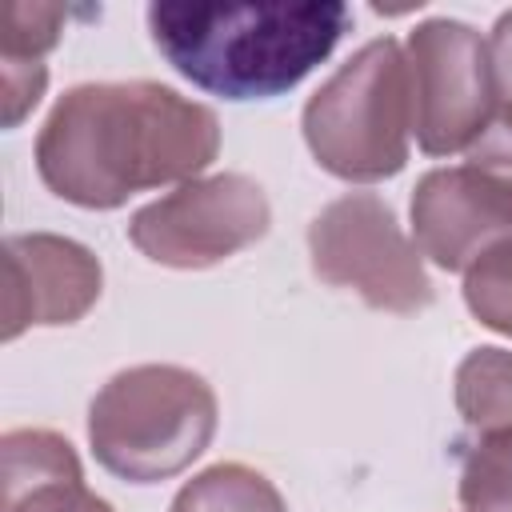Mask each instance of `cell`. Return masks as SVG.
<instances>
[{
	"label": "cell",
	"mask_w": 512,
	"mask_h": 512,
	"mask_svg": "<svg viewBox=\"0 0 512 512\" xmlns=\"http://www.w3.org/2000/svg\"><path fill=\"white\" fill-rule=\"evenodd\" d=\"M212 108L148 80L64 92L36 140L40 180L68 204L116 208L140 188L196 176L216 160Z\"/></svg>",
	"instance_id": "obj_1"
},
{
	"label": "cell",
	"mask_w": 512,
	"mask_h": 512,
	"mask_svg": "<svg viewBox=\"0 0 512 512\" xmlns=\"http://www.w3.org/2000/svg\"><path fill=\"white\" fill-rule=\"evenodd\" d=\"M340 0L300 4H148L160 56L224 100H268L296 88L348 32Z\"/></svg>",
	"instance_id": "obj_2"
},
{
	"label": "cell",
	"mask_w": 512,
	"mask_h": 512,
	"mask_svg": "<svg viewBox=\"0 0 512 512\" xmlns=\"http://www.w3.org/2000/svg\"><path fill=\"white\" fill-rule=\"evenodd\" d=\"M216 432L212 388L176 364L116 372L92 400L88 440L96 460L132 484H152L188 468Z\"/></svg>",
	"instance_id": "obj_3"
},
{
	"label": "cell",
	"mask_w": 512,
	"mask_h": 512,
	"mask_svg": "<svg viewBox=\"0 0 512 512\" xmlns=\"http://www.w3.org/2000/svg\"><path fill=\"white\" fill-rule=\"evenodd\" d=\"M412 88L408 56L392 36L348 56L304 108V140L340 180H384L408 160Z\"/></svg>",
	"instance_id": "obj_4"
},
{
	"label": "cell",
	"mask_w": 512,
	"mask_h": 512,
	"mask_svg": "<svg viewBox=\"0 0 512 512\" xmlns=\"http://www.w3.org/2000/svg\"><path fill=\"white\" fill-rule=\"evenodd\" d=\"M412 132L428 156L472 148L500 108L488 40L464 20H424L408 36Z\"/></svg>",
	"instance_id": "obj_5"
},
{
	"label": "cell",
	"mask_w": 512,
	"mask_h": 512,
	"mask_svg": "<svg viewBox=\"0 0 512 512\" xmlns=\"http://www.w3.org/2000/svg\"><path fill=\"white\" fill-rule=\"evenodd\" d=\"M312 268L332 288L360 292L384 312H420L432 300V284L404 240L392 208L372 192H348L332 200L308 228Z\"/></svg>",
	"instance_id": "obj_6"
},
{
	"label": "cell",
	"mask_w": 512,
	"mask_h": 512,
	"mask_svg": "<svg viewBox=\"0 0 512 512\" xmlns=\"http://www.w3.org/2000/svg\"><path fill=\"white\" fill-rule=\"evenodd\" d=\"M268 232V200L248 176L224 172L192 180L172 196L140 208L128 240L156 264L208 268Z\"/></svg>",
	"instance_id": "obj_7"
},
{
	"label": "cell",
	"mask_w": 512,
	"mask_h": 512,
	"mask_svg": "<svg viewBox=\"0 0 512 512\" xmlns=\"http://www.w3.org/2000/svg\"><path fill=\"white\" fill-rule=\"evenodd\" d=\"M412 232L432 264L472 268L512 236V192L476 168H436L412 192Z\"/></svg>",
	"instance_id": "obj_8"
},
{
	"label": "cell",
	"mask_w": 512,
	"mask_h": 512,
	"mask_svg": "<svg viewBox=\"0 0 512 512\" xmlns=\"http://www.w3.org/2000/svg\"><path fill=\"white\" fill-rule=\"evenodd\" d=\"M100 296V260L64 236L28 232L4 240V340L28 324H72Z\"/></svg>",
	"instance_id": "obj_9"
},
{
	"label": "cell",
	"mask_w": 512,
	"mask_h": 512,
	"mask_svg": "<svg viewBox=\"0 0 512 512\" xmlns=\"http://www.w3.org/2000/svg\"><path fill=\"white\" fill-rule=\"evenodd\" d=\"M456 408L480 436L512 428V352L476 348L456 368Z\"/></svg>",
	"instance_id": "obj_10"
},
{
	"label": "cell",
	"mask_w": 512,
	"mask_h": 512,
	"mask_svg": "<svg viewBox=\"0 0 512 512\" xmlns=\"http://www.w3.org/2000/svg\"><path fill=\"white\" fill-rule=\"evenodd\" d=\"M172 512H288V508L260 472L244 464H216L192 476L176 492Z\"/></svg>",
	"instance_id": "obj_11"
},
{
	"label": "cell",
	"mask_w": 512,
	"mask_h": 512,
	"mask_svg": "<svg viewBox=\"0 0 512 512\" xmlns=\"http://www.w3.org/2000/svg\"><path fill=\"white\" fill-rule=\"evenodd\" d=\"M464 512H512V428L488 432L460 468Z\"/></svg>",
	"instance_id": "obj_12"
},
{
	"label": "cell",
	"mask_w": 512,
	"mask_h": 512,
	"mask_svg": "<svg viewBox=\"0 0 512 512\" xmlns=\"http://www.w3.org/2000/svg\"><path fill=\"white\" fill-rule=\"evenodd\" d=\"M464 300L480 324L512 336V236L492 244L464 280Z\"/></svg>",
	"instance_id": "obj_13"
},
{
	"label": "cell",
	"mask_w": 512,
	"mask_h": 512,
	"mask_svg": "<svg viewBox=\"0 0 512 512\" xmlns=\"http://www.w3.org/2000/svg\"><path fill=\"white\" fill-rule=\"evenodd\" d=\"M68 8L60 4H24L8 0L0 8V60H40L56 48Z\"/></svg>",
	"instance_id": "obj_14"
},
{
	"label": "cell",
	"mask_w": 512,
	"mask_h": 512,
	"mask_svg": "<svg viewBox=\"0 0 512 512\" xmlns=\"http://www.w3.org/2000/svg\"><path fill=\"white\" fill-rule=\"evenodd\" d=\"M468 168L484 172L488 180H496L500 188L512 192V108L508 104H500L496 116L488 120V128L472 140Z\"/></svg>",
	"instance_id": "obj_15"
},
{
	"label": "cell",
	"mask_w": 512,
	"mask_h": 512,
	"mask_svg": "<svg viewBox=\"0 0 512 512\" xmlns=\"http://www.w3.org/2000/svg\"><path fill=\"white\" fill-rule=\"evenodd\" d=\"M4 64V128H16L44 96L48 68L40 60H0Z\"/></svg>",
	"instance_id": "obj_16"
},
{
	"label": "cell",
	"mask_w": 512,
	"mask_h": 512,
	"mask_svg": "<svg viewBox=\"0 0 512 512\" xmlns=\"http://www.w3.org/2000/svg\"><path fill=\"white\" fill-rule=\"evenodd\" d=\"M488 56H492L496 96H500V104H508V108H512V8H508V12H500V20L492 24Z\"/></svg>",
	"instance_id": "obj_17"
},
{
	"label": "cell",
	"mask_w": 512,
	"mask_h": 512,
	"mask_svg": "<svg viewBox=\"0 0 512 512\" xmlns=\"http://www.w3.org/2000/svg\"><path fill=\"white\" fill-rule=\"evenodd\" d=\"M76 512H112V504H108V500H100V496H92V492H88V500H84V504H80V508H76Z\"/></svg>",
	"instance_id": "obj_18"
}]
</instances>
